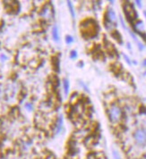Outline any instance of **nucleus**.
<instances>
[{
	"mask_svg": "<svg viewBox=\"0 0 146 159\" xmlns=\"http://www.w3.org/2000/svg\"><path fill=\"white\" fill-rule=\"evenodd\" d=\"M0 59H1V61H3V62H4V61L7 60V57L6 55H4V54H3V55H1V56H0Z\"/></svg>",
	"mask_w": 146,
	"mask_h": 159,
	"instance_id": "nucleus-19",
	"label": "nucleus"
},
{
	"mask_svg": "<svg viewBox=\"0 0 146 159\" xmlns=\"http://www.w3.org/2000/svg\"><path fill=\"white\" fill-rule=\"evenodd\" d=\"M24 107H25L26 110H28V111H32V109H33V105L31 103H26Z\"/></svg>",
	"mask_w": 146,
	"mask_h": 159,
	"instance_id": "nucleus-15",
	"label": "nucleus"
},
{
	"mask_svg": "<svg viewBox=\"0 0 146 159\" xmlns=\"http://www.w3.org/2000/svg\"><path fill=\"white\" fill-rule=\"evenodd\" d=\"M135 4H136V5L138 6L139 8L142 7V2H141L140 0H136V1H135Z\"/></svg>",
	"mask_w": 146,
	"mask_h": 159,
	"instance_id": "nucleus-20",
	"label": "nucleus"
},
{
	"mask_svg": "<svg viewBox=\"0 0 146 159\" xmlns=\"http://www.w3.org/2000/svg\"><path fill=\"white\" fill-rule=\"evenodd\" d=\"M52 64L56 72H59V60L58 57L52 58Z\"/></svg>",
	"mask_w": 146,
	"mask_h": 159,
	"instance_id": "nucleus-12",
	"label": "nucleus"
},
{
	"mask_svg": "<svg viewBox=\"0 0 146 159\" xmlns=\"http://www.w3.org/2000/svg\"><path fill=\"white\" fill-rule=\"evenodd\" d=\"M144 15H145V17H146V11H144Z\"/></svg>",
	"mask_w": 146,
	"mask_h": 159,
	"instance_id": "nucleus-24",
	"label": "nucleus"
},
{
	"mask_svg": "<svg viewBox=\"0 0 146 159\" xmlns=\"http://www.w3.org/2000/svg\"><path fill=\"white\" fill-rule=\"evenodd\" d=\"M127 48H128L129 49H131V46H130V43H127Z\"/></svg>",
	"mask_w": 146,
	"mask_h": 159,
	"instance_id": "nucleus-22",
	"label": "nucleus"
},
{
	"mask_svg": "<svg viewBox=\"0 0 146 159\" xmlns=\"http://www.w3.org/2000/svg\"><path fill=\"white\" fill-rule=\"evenodd\" d=\"M123 9H124V13L127 20L130 22H133L136 18H137V13L135 12L134 8L133 7L131 3L129 2H126L125 3L124 6H123Z\"/></svg>",
	"mask_w": 146,
	"mask_h": 159,
	"instance_id": "nucleus-4",
	"label": "nucleus"
},
{
	"mask_svg": "<svg viewBox=\"0 0 146 159\" xmlns=\"http://www.w3.org/2000/svg\"><path fill=\"white\" fill-rule=\"evenodd\" d=\"M77 57V52L76 51H71V53H70V58H72V59H74V58Z\"/></svg>",
	"mask_w": 146,
	"mask_h": 159,
	"instance_id": "nucleus-17",
	"label": "nucleus"
},
{
	"mask_svg": "<svg viewBox=\"0 0 146 159\" xmlns=\"http://www.w3.org/2000/svg\"><path fill=\"white\" fill-rule=\"evenodd\" d=\"M73 42V38L72 36H66V43L71 44Z\"/></svg>",
	"mask_w": 146,
	"mask_h": 159,
	"instance_id": "nucleus-16",
	"label": "nucleus"
},
{
	"mask_svg": "<svg viewBox=\"0 0 146 159\" xmlns=\"http://www.w3.org/2000/svg\"><path fill=\"white\" fill-rule=\"evenodd\" d=\"M63 87H64V92H65V95L67 96L68 93H69V89H70V84H69L68 80L65 79L63 80Z\"/></svg>",
	"mask_w": 146,
	"mask_h": 159,
	"instance_id": "nucleus-11",
	"label": "nucleus"
},
{
	"mask_svg": "<svg viewBox=\"0 0 146 159\" xmlns=\"http://www.w3.org/2000/svg\"><path fill=\"white\" fill-rule=\"evenodd\" d=\"M106 22H109L110 23H113V24H116L117 22V15L116 13L113 9L109 8L107 13H106Z\"/></svg>",
	"mask_w": 146,
	"mask_h": 159,
	"instance_id": "nucleus-7",
	"label": "nucleus"
},
{
	"mask_svg": "<svg viewBox=\"0 0 146 159\" xmlns=\"http://www.w3.org/2000/svg\"><path fill=\"white\" fill-rule=\"evenodd\" d=\"M112 156H113L114 159H122L120 154H119V152L117 151V150H116V149H113V150H112Z\"/></svg>",
	"mask_w": 146,
	"mask_h": 159,
	"instance_id": "nucleus-14",
	"label": "nucleus"
},
{
	"mask_svg": "<svg viewBox=\"0 0 146 159\" xmlns=\"http://www.w3.org/2000/svg\"><path fill=\"white\" fill-rule=\"evenodd\" d=\"M82 35L85 38H92L98 33V25L93 20H85L81 23L80 26Z\"/></svg>",
	"mask_w": 146,
	"mask_h": 159,
	"instance_id": "nucleus-1",
	"label": "nucleus"
},
{
	"mask_svg": "<svg viewBox=\"0 0 146 159\" xmlns=\"http://www.w3.org/2000/svg\"><path fill=\"white\" fill-rule=\"evenodd\" d=\"M40 15L43 17L44 19L48 20V21H50L53 16H54V11H53V8H52L51 5L48 4L41 9V12H40Z\"/></svg>",
	"mask_w": 146,
	"mask_h": 159,
	"instance_id": "nucleus-5",
	"label": "nucleus"
},
{
	"mask_svg": "<svg viewBox=\"0 0 146 159\" xmlns=\"http://www.w3.org/2000/svg\"><path fill=\"white\" fill-rule=\"evenodd\" d=\"M143 65H144V67H146V59L144 60V62H143Z\"/></svg>",
	"mask_w": 146,
	"mask_h": 159,
	"instance_id": "nucleus-21",
	"label": "nucleus"
},
{
	"mask_svg": "<svg viewBox=\"0 0 146 159\" xmlns=\"http://www.w3.org/2000/svg\"><path fill=\"white\" fill-rule=\"evenodd\" d=\"M123 57H124L125 60L126 61V63H127L128 65H131L132 62H131V60H130V58L128 57H127V56H126L125 54H123Z\"/></svg>",
	"mask_w": 146,
	"mask_h": 159,
	"instance_id": "nucleus-18",
	"label": "nucleus"
},
{
	"mask_svg": "<svg viewBox=\"0 0 146 159\" xmlns=\"http://www.w3.org/2000/svg\"><path fill=\"white\" fill-rule=\"evenodd\" d=\"M108 115L111 123H118L123 117V110L117 104H112L108 110Z\"/></svg>",
	"mask_w": 146,
	"mask_h": 159,
	"instance_id": "nucleus-2",
	"label": "nucleus"
},
{
	"mask_svg": "<svg viewBox=\"0 0 146 159\" xmlns=\"http://www.w3.org/2000/svg\"><path fill=\"white\" fill-rule=\"evenodd\" d=\"M67 7H68V8H69V12H70V14H71V15H72V18L74 19V18H75V13H74L73 6L71 1H67Z\"/></svg>",
	"mask_w": 146,
	"mask_h": 159,
	"instance_id": "nucleus-13",
	"label": "nucleus"
},
{
	"mask_svg": "<svg viewBox=\"0 0 146 159\" xmlns=\"http://www.w3.org/2000/svg\"><path fill=\"white\" fill-rule=\"evenodd\" d=\"M63 129V117L60 116L57 120L56 126H55V134H59Z\"/></svg>",
	"mask_w": 146,
	"mask_h": 159,
	"instance_id": "nucleus-8",
	"label": "nucleus"
},
{
	"mask_svg": "<svg viewBox=\"0 0 146 159\" xmlns=\"http://www.w3.org/2000/svg\"><path fill=\"white\" fill-rule=\"evenodd\" d=\"M111 35H112V37L117 40L118 43H122V37H121L120 33L117 30H113L112 33H111Z\"/></svg>",
	"mask_w": 146,
	"mask_h": 159,
	"instance_id": "nucleus-10",
	"label": "nucleus"
},
{
	"mask_svg": "<svg viewBox=\"0 0 146 159\" xmlns=\"http://www.w3.org/2000/svg\"><path fill=\"white\" fill-rule=\"evenodd\" d=\"M144 159H146V152L144 153Z\"/></svg>",
	"mask_w": 146,
	"mask_h": 159,
	"instance_id": "nucleus-23",
	"label": "nucleus"
},
{
	"mask_svg": "<svg viewBox=\"0 0 146 159\" xmlns=\"http://www.w3.org/2000/svg\"><path fill=\"white\" fill-rule=\"evenodd\" d=\"M133 27H134V29L135 30V32L139 33L142 37L145 38L144 39H146V35L145 33H144V24L143 21H140L139 20V21L134 22V24H133Z\"/></svg>",
	"mask_w": 146,
	"mask_h": 159,
	"instance_id": "nucleus-6",
	"label": "nucleus"
},
{
	"mask_svg": "<svg viewBox=\"0 0 146 159\" xmlns=\"http://www.w3.org/2000/svg\"><path fill=\"white\" fill-rule=\"evenodd\" d=\"M135 144L140 148L146 147V130L144 129H137L133 134Z\"/></svg>",
	"mask_w": 146,
	"mask_h": 159,
	"instance_id": "nucleus-3",
	"label": "nucleus"
},
{
	"mask_svg": "<svg viewBox=\"0 0 146 159\" xmlns=\"http://www.w3.org/2000/svg\"><path fill=\"white\" fill-rule=\"evenodd\" d=\"M52 38L53 39L56 41V42H59V28L57 25H55L53 28H52Z\"/></svg>",
	"mask_w": 146,
	"mask_h": 159,
	"instance_id": "nucleus-9",
	"label": "nucleus"
}]
</instances>
